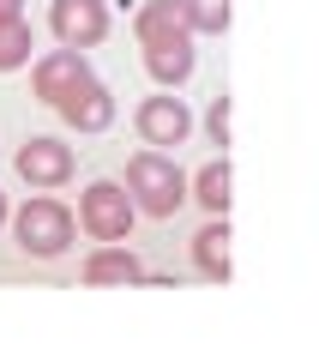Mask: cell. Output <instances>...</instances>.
I'll return each mask as SVG.
<instances>
[{"label":"cell","mask_w":319,"mask_h":362,"mask_svg":"<svg viewBox=\"0 0 319 362\" xmlns=\"http://www.w3.org/2000/svg\"><path fill=\"white\" fill-rule=\"evenodd\" d=\"M187 6V25H193V37H223L229 30V0H181Z\"/></svg>","instance_id":"cell-14"},{"label":"cell","mask_w":319,"mask_h":362,"mask_svg":"<svg viewBox=\"0 0 319 362\" xmlns=\"http://www.w3.org/2000/svg\"><path fill=\"white\" fill-rule=\"evenodd\" d=\"M78 223L90 242H127L133 235V199L121 181H90L78 194Z\"/></svg>","instance_id":"cell-3"},{"label":"cell","mask_w":319,"mask_h":362,"mask_svg":"<svg viewBox=\"0 0 319 362\" xmlns=\"http://www.w3.org/2000/svg\"><path fill=\"white\" fill-rule=\"evenodd\" d=\"M133 127H139L145 145H187L193 115H187V103H181V97H145L139 115H133Z\"/></svg>","instance_id":"cell-6"},{"label":"cell","mask_w":319,"mask_h":362,"mask_svg":"<svg viewBox=\"0 0 319 362\" xmlns=\"http://www.w3.org/2000/svg\"><path fill=\"white\" fill-rule=\"evenodd\" d=\"M54 109H61V121L78 127V133H102L115 121V97H109V85H97V78H85L78 90H66Z\"/></svg>","instance_id":"cell-7"},{"label":"cell","mask_w":319,"mask_h":362,"mask_svg":"<svg viewBox=\"0 0 319 362\" xmlns=\"http://www.w3.org/2000/svg\"><path fill=\"white\" fill-rule=\"evenodd\" d=\"M13 235L30 259H61L73 247V211L61 199H25V211L13 218Z\"/></svg>","instance_id":"cell-2"},{"label":"cell","mask_w":319,"mask_h":362,"mask_svg":"<svg viewBox=\"0 0 319 362\" xmlns=\"http://www.w3.org/2000/svg\"><path fill=\"white\" fill-rule=\"evenodd\" d=\"M85 78H90V61L78 49H49L37 61V97H42V103H61L66 90H78Z\"/></svg>","instance_id":"cell-8"},{"label":"cell","mask_w":319,"mask_h":362,"mask_svg":"<svg viewBox=\"0 0 319 362\" xmlns=\"http://www.w3.org/2000/svg\"><path fill=\"white\" fill-rule=\"evenodd\" d=\"M205 127H211V145H223V151H229V97H217V103H211Z\"/></svg>","instance_id":"cell-16"},{"label":"cell","mask_w":319,"mask_h":362,"mask_svg":"<svg viewBox=\"0 0 319 362\" xmlns=\"http://www.w3.org/2000/svg\"><path fill=\"white\" fill-rule=\"evenodd\" d=\"M139 278H145V259L121 242H102L85 259V284H139Z\"/></svg>","instance_id":"cell-10"},{"label":"cell","mask_w":319,"mask_h":362,"mask_svg":"<svg viewBox=\"0 0 319 362\" xmlns=\"http://www.w3.org/2000/svg\"><path fill=\"white\" fill-rule=\"evenodd\" d=\"M49 30L61 37V49H97L109 37V6L102 0H54Z\"/></svg>","instance_id":"cell-4"},{"label":"cell","mask_w":319,"mask_h":362,"mask_svg":"<svg viewBox=\"0 0 319 362\" xmlns=\"http://www.w3.org/2000/svg\"><path fill=\"white\" fill-rule=\"evenodd\" d=\"M133 30H139L145 49H187L193 42V25H187V6L181 0H145Z\"/></svg>","instance_id":"cell-5"},{"label":"cell","mask_w":319,"mask_h":362,"mask_svg":"<svg viewBox=\"0 0 319 362\" xmlns=\"http://www.w3.org/2000/svg\"><path fill=\"white\" fill-rule=\"evenodd\" d=\"M187 194L199 199L211 218H229V157H211V163L187 181Z\"/></svg>","instance_id":"cell-12"},{"label":"cell","mask_w":319,"mask_h":362,"mask_svg":"<svg viewBox=\"0 0 319 362\" xmlns=\"http://www.w3.org/2000/svg\"><path fill=\"white\" fill-rule=\"evenodd\" d=\"M13 18H25V0H0V25H13Z\"/></svg>","instance_id":"cell-17"},{"label":"cell","mask_w":319,"mask_h":362,"mask_svg":"<svg viewBox=\"0 0 319 362\" xmlns=\"http://www.w3.org/2000/svg\"><path fill=\"white\" fill-rule=\"evenodd\" d=\"M193 266L205 272V278H229V218H211L199 235H193Z\"/></svg>","instance_id":"cell-11"},{"label":"cell","mask_w":319,"mask_h":362,"mask_svg":"<svg viewBox=\"0 0 319 362\" xmlns=\"http://www.w3.org/2000/svg\"><path fill=\"white\" fill-rule=\"evenodd\" d=\"M127 199H133V211H145V218H175V211L187 206V175L175 169V157L139 151L127 163Z\"/></svg>","instance_id":"cell-1"},{"label":"cell","mask_w":319,"mask_h":362,"mask_svg":"<svg viewBox=\"0 0 319 362\" xmlns=\"http://www.w3.org/2000/svg\"><path fill=\"white\" fill-rule=\"evenodd\" d=\"M18 175H25L30 187H61V181H73V151H66L61 139H30L25 151H18Z\"/></svg>","instance_id":"cell-9"},{"label":"cell","mask_w":319,"mask_h":362,"mask_svg":"<svg viewBox=\"0 0 319 362\" xmlns=\"http://www.w3.org/2000/svg\"><path fill=\"white\" fill-rule=\"evenodd\" d=\"M145 66H151L157 85H181V78L193 73V42L187 49H145Z\"/></svg>","instance_id":"cell-13"},{"label":"cell","mask_w":319,"mask_h":362,"mask_svg":"<svg viewBox=\"0 0 319 362\" xmlns=\"http://www.w3.org/2000/svg\"><path fill=\"white\" fill-rule=\"evenodd\" d=\"M0 223H6V194H0Z\"/></svg>","instance_id":"cell-18"},{"label":"cell","mask_w":319,"mask_h":362,"mask_svg":"<svg viewBox=\"0 0 319 362\" xmlns=\"http://www.w3.org/2000/svg\"><path fill=\"white\" fill-rule=\"evenodd\" d=\"M25 61H30V25L13 18V25H0V73H13Z\"/></svg>","instance_id":"cell-15"}]
</instances>
